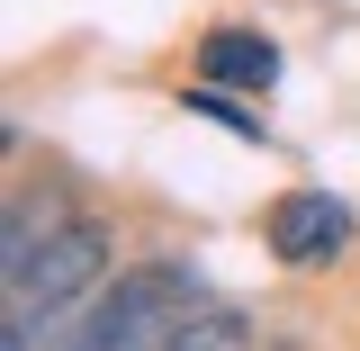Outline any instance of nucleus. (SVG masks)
I'll return each instance as SVG.
<instances>
[{
    "label": "nucleus",
    "mask_w": 360,
    "mask_h": 351,
    "mask_svg": "<svg viewBox=\"0 0 360 351\" xmlns=\"http://www.w3.org/2000/svg\"><path fill=\"white\" fill-rule=\"evenodd\" d=\"M189 315H198V270L189 262H144L99 298L90 333L63 343V351H172V333Z\"/></svg>",
    "instance_id": "1"
},
{
    "label": "nucleus",
    "mask_w": 360,
    "mask_h": 351,
    "mask_svg": "<svg viewBox=\"0 0 360 351\" xmlns=\"http://www.w3.org/2000/svg\"><path fill=\"white\" fill-rule=\"evenodd\" d=\"M108 279V234L90 217H72V225H54L37 243V262L27 270H9V315H27V324H45V315H63L72 298H90Z\"/></svg>",
    "instance_id": "2"
},
{
    "label": "nucleus",
    "mask_w": 360,
    "mask_h": 351,
    "mask_svg": "<svg viewBox=\"0 0 360 351\" xmlns=\"http://www.w3.org/2000/svg\"><path fill=\"white\" fill-rule=\"evenodd\" d=\"M342 243H352V198H324V189L270 198V253L279 262H333Z\"/></svg>",
    "instance_id": "3"
},
{
    "label": "nucleus",
    "mask_w": 360,
    "mask_h": 351,
    "mask_svg": "<svg viewBox=\"0 0 360 351\" xmlns=\"http://www.w3.org/2000/svg\"><path fill=\"white\" fill-rule=\"evenodd\" d=\"M198 82L207 90H270L279 82V45L252 37V27H217L198 45Z\"/></svg>",
    "instance_id": "4"
},
{
    "label": "nucleus",
    "mask_w": 360,
    "mask_h": 351,
    "mask_svg": "<svg viewBox=\"0 0 360 351\" xmlns=\"http://www.w3.org/2000/svg\"><path fill=\"white\" fill-rule=\"evenodd\" d=\"M172 351H243V324L234 315H189L172 333Z\"/></svg>",
    "instance_id": "5"
}]
</instances>
